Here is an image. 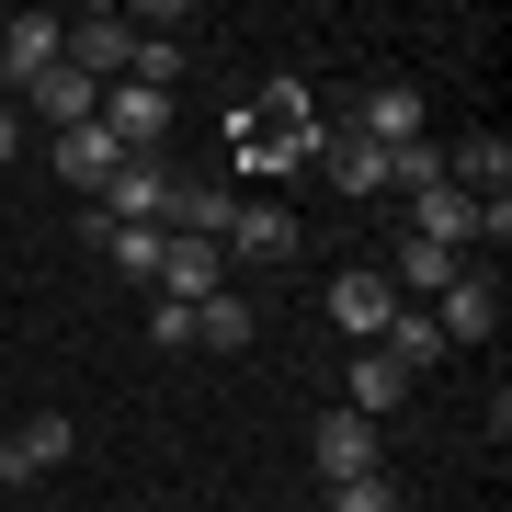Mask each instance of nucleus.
<instances>
[{"label": "nucleus", "instance_id": "nucleus-1", "mask_svg": "<svg viewBox=\"0 0 512 512\" xmlns=\"http://www.w3.org/2000/svg\"><path fill=\"white\" fill-rule=\"evenodd\" d=\"M92 126L114 137V160H160V137H171V92H137V80H114Z\"/></svg>", "mask_w": 512, "mask_h": 512}, {"label": "nucleus", "instance_id": "nucleus-2", "mask_svg": "<svg viewBox=\"0 0 512 512\" xmlns=\"http://www.w3.org/2000/svg\"><path fill=\"white\" fill-rule=\"evenodd\" d=\"M433 330H444V353H456V342H490V330H501V262H467V274L433 296Z\"/></svg>", "mask_w": 512, "mask_h": 512}, {"label": "nucleus", "instance_id": "nucleus-3", "mask_svg": "<svg viewBox=\"0 0 512 512\" xmlns=\"http://www.w3.org/2000/svg\"><path fill=\"white\" fill-rule=\"evenodd\" d=\"M69 456H80V421H69V410H35V421L0 433V478H57Z\"/></svg>", "mask_w": 512, "mask_h": 512}, {"label": "nucleus", "instance_id": "nucleus-4", "mask_svg": "<svg viewBox=\"0 0 512 512\" xmlns=\"http://www.w3.org/2000/svg\"><path fill=\"white\" fill-rule=\"evenodd\" d=\"M308 467H319V478H365V467H387V444H376V421L319 410V421H308Z\"/></svg>", "mask_w": 512, "mask_h": 512}, {"label": "nucleus", "instance_id": "nucleus-5", "mask_svg": "<svg viewBox=\"0 0 512 512\" xmlns=\"http://www.w3.org/2000/svg\"><path fill=\"white\" fill-rule=\"evenodd\" d=\"M319 308H330V330H342L353 353H365L376 330L399 319V296H387V274H330V296H319Z\"/></svg>", "mask_w": 512, "mask_h": 512}, {"label": "nucleus", "instance_id": "nucleus-6", "mask_svg": "<svg viewBox=\"0 0 512 512\" xmlns=\"http://www.w3.org/2000/svg\"><path fill=\"white\" fill-rule=\"evenodd\" d=\"M0 69H12V92H23V80H46V69H69V23H57V12L0 23Z\"/></svg>", "mask_w": 512, "mask_h": 512}, {"label": "nucleus", "instance_id": "nucleus-7", "mask_svg": "<svg viewBox=\"0 0 512 512\" xmlns=\"http://www.w3.org/2000/svg\"><path fill=\"white\" fill-rule=\"evenodd\" d=\"M148 296L205 308V296H217V239H171V228H160V274H148Z\"/></svg>", "mask_w": 512, "mask_h": 512}, {"label": "nucleus", "instance_id": "nucleus-8", "mask_svg": "<svg viewBox=\"0 0 512 512\" xmlns=\"http://www.w3.org/2000/svg\"><path fill=\"white\" fill-rule=\"evenodd\" d=\"M160 205H171V171H160V160H114V183H103V217H92V228H148Z\"/></svg>", "mask_w": 512, "mask_h": 512}, {"label": "nucleus", "instance_id": "nucleus-9", "mask_svg": "<svg viewBox=\"0 0 512 512\" xmlns=\"http://www.w3.org/2000/svg\"><path fill=\"white\" fill-rule=\"evenodd\" d=\"M319 171H330L353 205H376V194H387V148H365L353 126H330V137H319Z\"/></svg>", "mask_w": 512, "mask_h": 512}, {"label": "nucleus", "instance_id": "nucleus-10", "mask_svg": "<svg viewBox=\"0 0 512 512\" xmlns=\"http://www.w3.org/2000/svg\"><path fill=\"white\" fill-rule=\"evenodd\" d=\"M353 137H365V148H410L421 137V92H410V80L365 92V103H353Z\"/></svg>", "mask_w": 512, "mask_h": 512}, {"label": "nucleus", "instance_id": "nucleus-11", "mask_svg": "<svg viewBox=\"0 0 512 512\" xmlns=\"http://www.w3.org/2000/svg\"><path fill=\"white\" fill-rule=\"evenodd\" d=\"M399 399H410V376H399V365H387V353L365 342V353H353V376H342V410H353V421H387Z\"/></svg>", "mask_w": 512, "mask_h": 512}, {"label": "nucleus", "instance_id": "nucleus-12", "mask_svg": "<svg viewBox=\"0 0 512 512\" xmlns=\"http://www.w3.org/2000/svg\"><path fill=\"white\" fill-rule=\"evenodd\" d=\"M23 92H35V114H46L57 137H69V126H92V114H103V80H80V69H46V80H23Z\"/></svg>", "mask_w": 512, "mask_h": 512}, {"label": "nucleus", "instance_id": "nucleus-13", "mask_svg": "<svg viewBox=\"0 0 512 512\" xmlns=\"http://www.w3.org/2000/svg\"><path fill=\"white\" fill-rule=\"evenodd\" d=\"M376 353H387L399 376H433V365H444V330H433V308H399V319L376 330Z\"/></svg>", "mask_w": 512, "mask_h": 512}, {"label": "nucleus", "instance_id": "nucleus-14", "mask_svg": "<svg viewBox=\"0 0 512 512\" xmlns=\"http://www.w3.org/2000/svg\"><path fill=\"white\" fill-rule=\"evenodd\" d=\"M456 274H467V251H433V239H399V274H387V296L410 308V296H444Z\"/></svg>", "mask_w": 512, "mask_h": 512}, {"label": "nucleus", "instance_id": "nucleus-15", "mask_svg": "<svg viewBox=\"0 0 512 512\" xmlns=\"http://www.w3.org/2000/svg\"><path fill=\"white\" fill-rule=\"evenodd\" d=\"M57 183H69V194H103L114 183V137L103 126H69V137H57Z\"/></svg>", "mask_w": 512, "mask_h": 512}, {"label": "nucleus", "instance_id": "nucleus-16", "mask_svg": "<svg viewBox=\"0 0 512 512\" xmlns=\"http://www.w3.org/2000/svg\"><path fill=\"white\" fill-rule=\"evenodd\" d=\"M251 330H262V319H251V296H228V285L194 308V342H205V353H251Z\"/></svg>", "mask_w": 512, "mask_h": 512}, {"label": "nucleus", "instance_id": "nucleus-17", "mask_svg": "<svg viewBox=\"0 0 512 512\" xmlns=\"http://www.w3.org/2000/svg\"><path fill=\"white\" fill-rule=\"evenodd\" d=\"M228 251H251V262H285V251H296V228L274 217V205H228Z\"/></svg>", "mask_w": 512, "mask_h": 512}, {"label": "nucleus", "instance_id": "nucleus-18", "mask_svg": "<svg viewBox=\"0 0 512 512\" xmlns=\"http://www.w3.org/2000/svg\"><path fill=\"white\" fill-rule=\"evenodd\" d=\"M92 239H103V262H114L126 285H148V274H160V228H92Z\"/></svg>", "mask_w": 512, "mask_h": 512}, {"label": "nucleus", "instance_id": "nucleus-19", "mask_svg": "<svg viewBox=\"0 0 512 512\" xmlns=\"http://www.w3.org/2000/svg\"><path fill=\"white\" fill-rule=\"evenodd\" d=\"M330 512H399V478L365 467V478H330Z\"/></svg>", "mask_w": 512, "mask_h": 512}, {"label": "nucleus", "instance_id": "nucleus-20", "mask_svg": "<svg viewBox=\"0 0 512 512\" xmlns=\"http://www.w3.org/2000/svg\"><path fill=\"white\" fill-rule=\"evenodd\" d=\"M0 114H12V69H0Z\"/></svg>", "mask_w": 512, "mask_h": 512}]
</instances>
